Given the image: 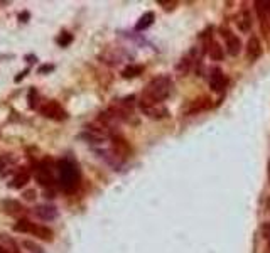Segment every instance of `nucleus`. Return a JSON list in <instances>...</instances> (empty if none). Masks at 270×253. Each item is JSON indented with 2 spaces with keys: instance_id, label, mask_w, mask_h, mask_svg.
<instances>
[{
  "instance_id": "1",
  "label": "nucleus",
  "mask_w": 270,
  "mask_h": 253,
  "mask_svg": "<svg viewBox=\"0 0 270 253\" xmlns=\"http://www.w3.org/2000/svg\"><path fill=\"white\" fill-rule=\"evenodd\" d=\"M173 91V81L169 76L161 75L156 76L147 83V86L144 88L142 95L139 98V106H152V105H161L167 96Z\"/></svg>"
},
{
  "instance_id": "2",
  "label": "nucleus",
  "mask_w": 270,
  "mask_h": 253,
  "mask_svg": "<svg viewBox=\"0 0 270 253\" xmlns=\"http://www.w3.org/2000/svg\"><path fill=\"white\" fill-rule=\"evenodd\" d=\"M56 167H58V181H59V186L63 187V191H66V192L76 191V187L80 186L78 167L73 164L71 161H68V159L59 161Z\"/></svg>"
},
{
  "instance_id": "3",
  "label": "nucleus",
  "mask_w": 270,
  "mask_h": 253,
  "mask_svg": "<svg viewBox=\"0 0 270 253\" xmlns=\"http://www.w3.org/2000/svg\"><path fill=\"white\" fill-rule=\"evenodd\" d=\"M39 111L44 115L46 118H51V120H56V122H63V120L68 118V111L59 105L58 101L54 100H49L46 103H42Z\"/></svg>"
},
{
  "instance_id": "4",
  "label": "nucleus",
  "mask_w": 270,
  "mask_h": 253,
  "mask_svg": "<svg viewBox=\"0 0 270 253\" xmlns=\"http://www.w3.org/2000/svg\"><path fill=\"white\" fill-rule=\"evenodd\" d=\"M111 151H113L117 156L122 159H127V157H130V154H132V147H130V144L127 142L123 137H120V135H113L111 137Z\"/></svg>"
},
{
  "instance_id": "5",
  "label": "nucleus",
  "mask_w": 270,
  "mask_h": 253,
  "mask_svg": "<svg viewBox=\"0 0 270 253\" xmlns=\"http://www.w3.org/2000/svg\"><path fill=\"white\" fill-rule=\"evenodd\" d=\"M226 83H228V81H226L225 73H223L220 68H213L211 73H209V88H211L213 91L220 93L225 89Z\"/></svg>"
},
{
  "instance_id": "6",
  "label": "nucleus",
  "mask_w": 270,
  "mask_h": 253,
  "mask_svg": "<svg viewBox=\"0 0 270 253\" xmlns=\"http://www.w3.org/2000/svg\"><path fill=\"white\" fill-rule=\"evenodd\" d=\"M221 32H223V37H225L228 54L230 56H238L240 51H242V41H240V37H237L235 34H231L228 29H221Z\"/></svg>"
},
{
  "instance_id": "7",
  "label": "nucleus",
  "mask_w": 270,
  "mask_h": 253,
  "mask_svg": "<svg viewBox=\"0 0 270 253\" xmlns=\"http://www.w3.org/2000/svg\"><path fill=\"white\" fill-rule=\"evenodd\" d=\"M34 214H36L39 220H44V221H53L58 218V209L56 206L53 204H41V206H36L34 208Z\"/></svg>"
},
{
  "instance_id": "8",
  "label": "nucleus",
  "mask_w": 270,
  "mask_h": 253,
  "mask_svg": "<svg viewBox=\"0 0 270 253\" xmlns=\"http://www.w3.org/2000/svg\"><path fill=\"white\" fill-rule=\"evenodd\" d=\"M36 181L41 184V186H44V187H51L53 184L56 182L54 181V174H53V170L49 169L48 166H39L37 167V170H36Z\"/></svg>"
},
{
  "instance_id": "9",
  "label": "nucleus",
  "mask_w": 270,
  "mask_h": 253,
  "mask_svg": "<svg viewBox=\"0 0 270 253\" xmlns=\"http://www.w3.org/2000/svg\"><path fill=\"white\" fill-rule=\"evenodd\" d=\"M0 208H2V211L8 214V216H20V214H24V211H25L24 206L15 199L0 201Z\"/></svg>"
},
{
  "instance_id": "10",
  "label": "nucleus",
  "mask_w": 270,
  "mask_h": 253,
  "mask_svg": "<svg viewBox=\"0 0 270 253\" xmlns=\"http://www.w3.org/2000/svg\"><path fill=\"white\" fill-rule=\"evenodd\" d=\"M262 56V44H260V39L255 36H252L247 42V58L250 61H257V59Z\"/></svg>"
},
{
  "instance_id": "11",
  "label": "nucleus",
  "mask_w": 270,
  "mask_h": 253,
  "mask_svg": "<svg viewBox=\"0 0 270 253\" xmlns=\"http://www.w3.org/2000/svg\"><path fill=\"white\" fill-rule=\"evenodd\" d=\"M140 110L144 111V115H147L149 118H154V120H161L164 117H169V111H167L166 106H162V105L140 106Z\"/></svg>"
},
{
  "instance_id": "12",
  "label": "nucleus",
  "mask_w": 270,
  "mask_h": 253,
  "mask_svg": "<svg viewBox=\"0 0 270 253\" xmlns=\"http://www.w3.org/2000/svg\"><path fill=\"white\" fill-rule=\"evenodd\" d=\"M29 179H31V174H29V170L20 169L19 172L14 175V179H12V182L8 184V186L14 187V189H22L25 184L29 182Z\"/></svg>"
},
{
  "instance_id": "13",
  "label": "nucleus",
  "mask_w": 270,
  "mask_h": 253,
  "mask_svg": "<svg viewBox=\"0 0 270 253\" xmlns=\"http://www.w3.org/2000/svg\"><path fill=\"white\" fill-rule=\"evenodd\" d=\"M208 108H211V100H209L208 96H199L198 100L191 101L187 113H198V111H203V110H208Z\"/></svg>"
},
{
  "instance_id": "14",
  "label": "nucleus",
  "mask_w": 270,
  "mask_h": 253,
  "mask_svg": "<svg viewBox=\"0 0 270 253\" xmlns=\"http://www.w3.org/2000/svg\"><path fill=\"white\" fill-rule=\"evenodd\" d=\"M237 25L240 27V31L242 32H247L250 31L252 27V17L248 14V10H242L237 17Z\"/></svg>"
},
{
  "instance_id": "15",
  "label": "nucleus",
  "mask_w": 270,
  "mask_h": 253,
  "mask_svg": "<svg viewBox=\"0 0 270 253\" xmlns=\"http://www.w3.org/2000/svg\"><path fill=\"white\" fill-rule=\"evenodd\" d=\"M142 73H144V66H140V64H128V66L123 68L122 76L127 80H130V78H135V76L142 75Z\"/></svg>"
},
{
  "instance_id": "16",
  "label": "nucleus",
  "mask_w": 270,
  "mask_h": 253,
  "mask_svg": "<svg viewBox=\"0 0 270 253\" xmlns=\"http://www.w3.org/2000/svg\"><path fill=\"white\" fill-rule=\"evenodd\" d=\"M154 19H156L154 12H145V14L139 19V22L135 24V29H137V31H145V29L151 27V25H152Z\"/></svg>"
},
{
  "instance_id": "17",
  "label": "nucleus",
  "mask_w": 270,
  "mask_h": 253,
  "mask_svg": "<svg viewBox=\"0 0 270 253\" xmlns=\"http://www.w3.org/2000/svg\"><path fill=\"white\" fill-rule=\"evenodd\" d=\"M34 228H36V225L29 220H19L14 225V231L17 233H32Z\"/></svg>"
},
{
  "instance_id": "18",
  "label": "nucleus",
  "mask_w": 270,
  "mask_h": 253,
  "mask_svg": "<svg viewBox=\"0 0 270 253\" xmlns=\"http://www.w3.org/2000/svg\"><path fill=\"white\" fill-rule=\"evenodd\" d=\"M32 235L39 237L41 240H46V242H51V240H53V230L48 228V226H42V225H36Z\"/></svg>"
},
{
  "instance_id": "19",
  "label": "nucleus",
  "mask_w": 270,
  "mask_h": 253,
  "mask_svg": "<svg viewBox=\"0 0 270 253\" xmlns=\"http://www.w3.org/2000/svg\"><path fill=\"white\" fill-rule=\"evenodd\" d=\"M208 54L211 59H215V61H221L223 59V51L220 48V44L218 42H209V48H208Z\"/></svg>"
},
{
  "instance_id": "20",
  "label": "nucleus",
  "mask_w": 270,
  "mask_h": 253,
  "mask_svg": "<svg viewBox=\"0 0 270 253\" xmlns=\"http://www.w3.org/2000/svg\"><path fill=\"white\" fill-rule=\"evenodd\" d=\"M255 7L259 10V14H262L264 17L270 15V0H257Z\"/></svg>"
},
{
  "instance_id": "21",
  "label": "nucleus",
  "mask_w": 270,
  "mask_h": 253,
  "mask_svg": "<svg viewBox=\"0 0 270 253\" xmlns=\"http://www.w3.org/2000/svg\"><path fill=\"white\" fill-rule=\"evenodd\" d=\"M56 42H58V46H61V48H68V46L73 42V34L70 32H61L58 36V39H56Z\"/></svg>"
},
{
  "instance_id": "22",
  "label": "nucleus",
  "mask_w": 270,
  "mask_h": 253,
  "mask_svg": "<svg viewBox=\"0 0 270 253\" xmlns=\"http://www.w3.org/2000/svg\"><path fill=\"white\" fill-rule=\"evenodd\" d=\"M22 248H25L29 253H44V250H42V247H39L37 243L31 242V240H24L22 242Z\"/></svg>"
},
{
  "instance_id": "23",
  "label": "nucleus",
  "mask_w": 270,
  "mask_h": 253,
  "mask_svg": "<svg viewBox=\"0 0 270 253\" xmlns=\"http://www.w3.org/2000/svg\"><path fill=\"white\" fill-rule=\"evenodd\" d=\"M36 98H37L36 88H31V91H29V106H31V108L36 106Z\"/></svg>"
},
{
  "instance_id": "24",
  "label": "nucleus",
  "mask_w": 270,
  "mask_h": 253,
  "mask_svg": "<svg viewBox=\"0 0 270 253\" xmlns=\"http://www.w3.org/2000/svg\"><path fill=\"white\" fill-rule=\"evenodd\" d=\"M51 71H54V64H42L39 68V75H48Z\"/></svg>"
},
{
  "instance_id": "25",
  "label": "nucleus",
  "mask_w": 270,
  "mask_h": 253,
  "mask_svg": "<svg viewBox=\"0 0 270 253\" xmlns=\"http://www.w3.org/2000/svg\"><path fill=\"white\" fill-rule=\"evenodd\" d=\"M22 198H24L25 201H34V199H36V191H34V189L24 191V192H22Z\"/></svg>"
},
{
  "instance_id": "26",
  "label": "nucleus",
  "mask_w": 270,
  "mask_h": 253,
  "mask_svg": "<svg viewBox=\"0 0 270 253\" xmlns=\"http://www.w3.org/2000/svg\"><path fill=\"white\" fill-rule=\"evenodd\" d=\"M29 19H31V14H29L27 10H22V12H20V14H19V20H20V22H22V24L29 22Z\"/></svg>"
},
{
  "instance_id": "27",
  "label": "nucleus",
  "mask_w": 270,
  "mask_h": 253,
  "mask_svg": "<svg viewBox=\"0 0 270 253\" xmlns=\"http://www.w3.org/2000/svg\"><path fill=\"white\" fill-rule=\"evenodd\" d=\"M161 5H164V8H167V10H173V8L178 5V2H164V0H161Z\"/></svg>"
},
{
  "instance_id": "28",
  "label": "nucleus",
  "mask_w": 270,
  "mask_h": 253,
  "mask_svg": "<svg viewBox=\"0 0 270 253\" xmlns=\"http://www.w3.org/2000/svg\"><path fill=\"white\" fill-rule=\"evenodd\" d=\"M25 75H29V68H27V70H24L22 73H20V75H19V76H17V78H15V81H17V83H19V81H20V80H22V78H24V76H25Z\"/></svg>"
},
{
  "instance_id": "29",
  "label": "nucleus",
  "mask_w": 270,
  "mask_h": 253,
  "mask_svg": "<svg viewBox=\"0 0 270 253\" xmlns=\"http://www.w3.org/2000/svg\"><path fill=\"white\" fill-rule=\"evenodd\" d=\"M14 56L12 54H0V61H3V59H12Z\"/></svg>"
},
{
  "instance_id": "30",
  "label": "nucleus",
  "mask_w": 270,
  "mask_h": 253,
  "mask_svg": "<svg viewBox=\"0 0 270 253\" xmlns=\"http://www.w3.org/2000/svg\"><path fill=\"white\" fill-rule=\"evenodd\" d=\"M29 59V63H34L36 61V56H25V61Z\"/></svg>"
},
{
  "instance_id": "31",
  "label": "nucleus",
  "mask_w": 270,
  "mask_h": 253,
  "mask_svg": "<svg viewBox=\"0 0 270 253\" xmlns=\"http://www.w3.org/2000/svg\"><path fill=\"white\" fill-rule=\"evenodd\" d=\"M0 253H7V250H5V248H3L2 243H0Z\"/></svg>"
},
{
  "instance_id": "32",
  "label": "nucleus",
  "mask_w": 270,
  "mask_h": 253,
  "mask_svg": "<svg viewBox=\"0 0 270 253\" xmlns=\"http://www.w3.org/2000/svg\"><path fill=\"white\" fill-rule=\"evenodd\" d=\"M0 5H8V2H0Z\"/></svg>"
},
{
  "instance_id": "33",
  "label": "nucleus",
  "mask_w": 270,
  "mask_h": 253,
  "mask_svg": "<svg viewBox=\"0 0 270 253\" xmlns=\"http://www.w3.org/2000/svg\"><path fill=\"white\" fill-rule=\"evenodd\" d=\"M269 179H270V162H269Z\"/></svg>"
}]
</instances>
